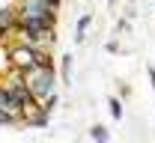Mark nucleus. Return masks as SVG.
<instances>
[{
    "label": "nucleus",
    "instance_id": "f257e3e1",
    "mask_svg": "<svg viewBox=\"0 0 155 143\" xmlns=\"http://www.w3.org/2000/svg\"><path fill=\"white\" fill-rule=\"evenodd\" d=\"M24 81H27V89H30L33 102H42L45 96L57 93V75H54V66H36V69L24 72Z\"/></svg>",
    "mask_w": 155,
    "mask_h": 143
},
{
    "label": "nucleus",
    "instance_id": "f03ea898",
    "mask_svg": "<svg viewBox=\"0 0 155 143\" xmlns=\"http://www.w3.org/2000/svg\"><path fill=\"white\" fill-rule=\"evenodd\" d=\"M18 15H39V18H57L54 0H18Z\"/></svg>",
    "mask_w": 155,
    "mask_h": 143
},
{
    "label": "nucleus",
    "instance_id": "7ed1b4c3",
    "mask_svg": "<svg viewBox=\"0 0 155 143\" xmlns=\"http://www.w3.org/2000/svg\"><path fill=\"white\" fill-rule=\"evenodd\" d=\"M15 27H18V9L15 6H3L0 9V42L9 33H15Z\"/></svg>",
    "mask_w": 155,
    "mask_h": 143
},
{
    "label": "nucleus",
    "instance_id": "20e7f679",
    "mask_svg": "<svg viewBox=\"0 0 155 143\" xmlns=\"http://www.w3.org/2000/svg\"><path fill=\"white\" fill-rule=\"evenodd\" d=\"M93 24V15L90 12H84L81 18H78V24H75V42H84V36H87V27Z\"/></svg>",
    "mask_w": 155,
    "mask_h": 143
},
{
    "label": "nucleus",
    "instance_id": "39448f33",
    "mask_svg": "<svg viewBox=\"0 0 155 143\" xmlns=\"http://www.w3.org/2000/svg\"><path fill=\"white\" fill-rule=\"evenodd\" d=\"M21 116L15 110H9V107H0V128H9V125H21L18 122Z\"/></svg>",
    "mask_w": 155,
    "mask_h": 143
},
{
    "label": "nucleus",
    "instance_id": "423d86ee",
    "mask_svg": "<svg viewBox=\"0 0 155 143\" xmlns=\"http://www.w3.org/2000/svg\"><path fill=\"white\" fill-rule=\"evenodd\" d=\"M60 69H63V72H60V78H63V83L69 86V83H72V54H63Z\"/></svg>",
    "mask_w": 155,
    "mask_h": 143
},
{
    "label": "nucleus",
    "instance_id": "0eeeda50",
    "mask_svg": "<svg viewBox=\"0 0 155 143\" xmlns=\"http://www.w3.org/2000/svg\"><path fill=\"white\" fill-rule=\"evenodd\" d=\"M90 137H93L96 143H107L110 140V131H107L104 125H93V128H90Z\"/></svg>",
    "mask_w": 155,
    "mask_h": 143
},
{
    "label": "nucleus",
    "instance_id": "6e6552de",
    "mask_svg": "<svg viewBox=\"0 0 155 143\" xmlns=\"http://www.w3.org/2000/svg\"><path fill=\"white\" fill-rule=\"evenodd\" d=\"M107 110H110L114 119H122V102H119V96H110L107 99Z\"/></svg>",
    "mask_w": 155,
    "mask_h": 143
},
{
    "label": "nucleus",
    "instance_id": "1a4fd4ad",
    "mask_svg": "<svg viewBox=\"0 0 155 143\" xmlns=\"http://www.w3.org/2000/svg\"><path fill=\"white\" fill-rule=\"evenodd\" d=\"M39 104H42V110H48V113H51V110H54V107L60 104V96H57V93H51V96H45V99H42Z\"/></svg>",
    "mask_w": 155,
    "mask_h": 143
},
{
    "label": "nucleus",
    "instance_id": "9d476101",
    "mask_svg": "<svg viewBox=\"0 0 155 143\" xmlns=\"http://www.w3.org/2000/svg\"><path fill=\"white\" fill-rule=\"evenodd\" d=\"M122 30H128V18H119V24H116V33H122Z\"/></svg>",
    "mask_w": 155,
    "mask_h": 143
},
{
    "label": "nucleus",
    "instance_id": "9b49d317",
    "mask_svg": "<svg viewBox=\"0 0 155 143\" xmlns=\"http://www.w3.org/2000/svg\"><path fill=\"white\" fill-rule=\"evenodd\" d=\"M107 51H110V54H119V51H122V48H119V45H116V42H107Z\"/></svg>",
    "mask_w": 155,
    "mask_h": 143
},
{
    "label": "nucleus",
    "instance_id": "f8f14e48",
    "mask_svg": "<svg viewBox=\"0 0 155 143\" xmlns=\"http://www.w3.org/2000/svg\"><path fill=\"white\" fill-rule=\"evenodd\" d=\"M107 3H114V0H107Z\"/></svg>",
    "mask_w": 155,
    "mask_h": 143
}]
</instances>
